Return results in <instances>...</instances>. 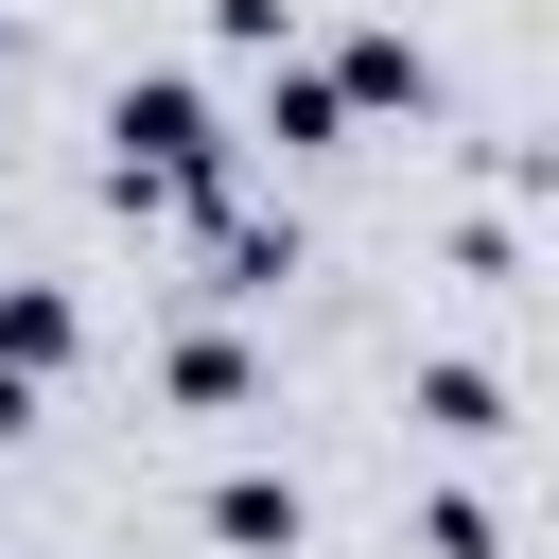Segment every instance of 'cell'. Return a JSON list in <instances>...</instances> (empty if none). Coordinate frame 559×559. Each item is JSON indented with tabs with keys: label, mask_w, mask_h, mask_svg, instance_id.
<instances>
[{
	"label": "cell",
	"mask_w": 559,
	"mask_h": 559,
	"mask_svg": "<svg viewBox=\"0 0 559 559\" xmlns=\"http://www.w3.org/2000/svg\"><path fill=\"white\" fill-rule=\"evenodd\" d=\"M227 175H245V140H227V105L192 87V70H122L105 87V210H140V227H210L227 210Z\"/></svg>",
	"instance_id": "6da1fadb"
},
{
	"label": "cell",
	"mask_w": 559,
	"mask_h": 559,
	"mask_svg": "<svg viewBox=\"0 0 559 559\" xmlns=\"http://www.w3.org/2000/svg\"><path fill=\"white\" fill-rule=\"evenodd\" d=\"M192 524H210V542H227V559H297V542H314V489H297V472H280V454H227V472H210V507H192Z\"/></svg>",
	"instance_id": "7a4b0ae2"
},
{
	"label": "cell",
	"mask_w": 559,
	"mask_h": 559,
	"mask_svg": "<svg viewBox=\"0 0 559 559\" xmlns=\"http://www.w3.org/2000/svg\"><path fill=\"white\" fill-rule=\"evenodd\" d=\"M280 280H297V227H262V210H210V227H192V297H210V314H262Z\"/></svg>",
	"instance_id": "3957f363"
},
{
	"label": "cell",
	"mask_w": 559,
	"mask_h": 559,
	"mask_svg": "<svg viewBox=\"0 0 559 559\" xmlns=\"http://www.w3.org/2000/svg\"><path fill=\"white\" fill-rule=\"evenodd\" d=\"M314 70H332V105H349V122H384V105H437V52H419L402 17H367V35H332Z\"/></svg>",
	"instance_id": "277c9868"
},
{
	"label": "cell",
	"mask_w": 559,
	"mask_h": 559,
	"mask_svg": "<svg viewBox=\"0 0 559 559\" xmlns=\"http://www.w3.org/2000/svg\"><path fill=\"white\" fill-rule=\"evenodd\" d=\"M419 437H454V454L524 437V419H507V367H489V349H437V367H419Z\"/></svg>",
	"instance_id": "5b68a950"
},
{
	"label": "cell",
	"mask_w": 559,
	"mask_h": 559,
	"mask_svg": "<svg viewBox=\"0 0 559 559\" xmlns=\"http://www.w3.org/2000/svg\"><path fill=\"white\" fill-rule=\"evenodd\" d=\"M70 349H87V297L70 280H0V384H52Z\"/></svg>",
	"instance_id": "8992f818"
},
{
	"label": "cell",
	"mask_w": 559,
	"mask_h": 559,
	"mask_svg": "<svg viewBox=\"0 0 559 559\" xmlns=\"http://www.w3.org/2000/svg\"><path fill=\"white\" fill-rule=\"evenodd\" d=\"M245 140H280V157H332V140H349L332 70H314V52H280V70H262V105H245Z\"/></svg>",
	"instance_id": "52a82bcc"
},
{
	"label": "cell",
	"mask_w": 559,
	"mask_h": 559,
	"mask_svg": "<svg viewBox=\"0 0 559 559\" xmlns=\"http://www.w3.org/2000/svg\"><path fill=\"white\" fill-rule=\"evenodd\" d=\"M157 384H175L192 419H262V349H245V332H175V349H157Z\"/></svg>",
	"instance_id": "ba28073f"
},
{
	"label": "cell",
	"mask_w": 559,
	"mask_h": 559,
	"mask_svg": "<svg viewBox=\"0 0 559 559\" xmlns=\"http://www.w3.org/2000/svg\"><path fill=\"white\" fill-rule=\"evenodd\" d=\"M419 559H507V507L489 489H419Z\"/></svg>",
	"instance_id": "9c48e42d"
},
{
	"label": "cell",
	"mask_w": 559,
	"mask_h": 559,
	"mask_svg": "<svg viewBox=\"0 0 559 559\" xmlns=\"http://www.w3.org/2000/svg\"><path fill=\"white\" fill-rule=\"evenodd\" d=\"M210 35H227V52H262V70H280V52H297V0H210Z\"/></svg>",
	"instance_id": "30bf717a"
},
{
	"label": "cell",
	"mask_w": 559,
	"mask_h": 559,
	"mask_svg": "<svg viewBox=\"0 0 559 559\" xmlns=\"http://www.w3.org/2000/svg\"><path fill=\"white\" fill-rule=\"evenodd\" d=\"M0 437H35V384H0Z\"/></svg>",
	"instance_id": "8fae6325"
},
{
	"label": "cell",
	"mask_w": 559,
	"mask_h": 559,
	"mask_svg": "<svg viewBox=\"0 0 559 559\" xmlns=\"http://www.w3.org/2000/svg\"><path fill=\"white\" fill-rule=\"evenodd\" d=\"M0 87H17V17H0Z\"/></svg>",
	"instance_id": "7c38bea8"
}]
</instances>
